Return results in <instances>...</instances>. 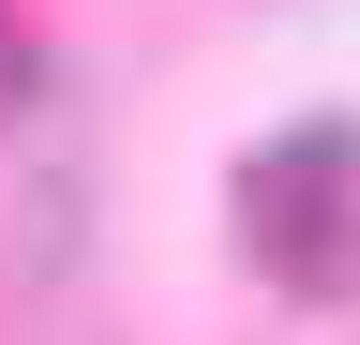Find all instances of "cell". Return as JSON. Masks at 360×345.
Returning <instances> with one entry per match:
<instances>
[{"label":"cell","instance_id":"cell-1","mask_svg":"<svg viewBox=\"0 0 360 345\" xmlns=\"http://www.w3.org/2000/svg\"><path fill=\"white\" fill-rule=\"evenodd\" d=\"M240 240L285 300H360V120H300L240 165Z\"/></svg>","mask_w":360,"mask_h":345}]
</instances>
